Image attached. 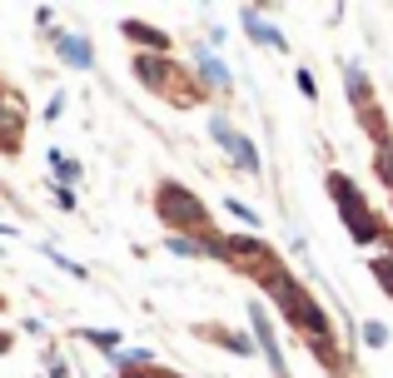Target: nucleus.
Wrapping results in <instances>:
<instances>
[{
	"instance_id": "f257e3e1",
	"label": "nucleus",
	"mask_w": 393,
	"mask_h": 378,
	"mask_svg": "<svg viewBox=\"0 0 393 378\" xmlns=\"http://www.w3.org/2000/svg\"><path fill=\"white\" fill-rule=\"evenodd\" d=\"M159 214L175 229H210V209H199V199L184 194V189H175V184L159 189Z\"/></svg>"
},
{
	"instance_id": "f03ea898",
	"label": "nucleus",
	"mask_w": 393,
	"mask_h": 378,
	"mask_svg": "<svg viewBox=\"0 0 393 378\" xmlns=\"http://www.w3.org/2000/svg\"><path fill=\"white\" fill-rule=\"evenodd\" d=\"M334 199L344 204V214H348V229H354V239H359V244H374V239H379V219H374V209H368V204H359L354 184H348L344 175H334Z\"/></svg>"
},
{
	"instance_id": "7ed1b4c3",
	"label": "nucleus",
	"mask_w": 393,
	"mask_h": 378,
	"mask_svg": "<svg viewBox=\"0 0 393 378\" xmlns=\"http://www.w3.org/2000/svg\"><path fill=\"white\" fill-rule=\"evenodd\" d=\"M363 339H368V344H374V348H379V344L388 339V333H383V324H363Z\"/></svg>"
},
{
	"instance_id": "20e7f679",
	"label": "nucleus",
	"mask_w": 393,
	"mask_h": 378,
	"mask_svg": "<svg viewBox=\"0 0 393 378\" xmlns=\"http://www.w3.org/2000/svg\"><path fill=\"white\" fill-rule=\"evenodd\" d=\"M85 339L100 344V348H115V344H120V333H85Z\"/></svg>"
}]
</instances>
